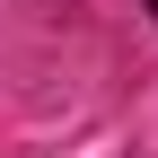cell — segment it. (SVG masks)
<instances>
[{
	"mask_svg": "<svg viewBox=\"0 0 158 158\" xmlns=\"http://www.w3.org/2000/svg\"><path fill=\"white\" fill-rule=\"evenodd\" d=\"M149 9H158V0H149Z\"/></svg>",
	"mask_w": 158,
	"mask_h": 158,
	"instance_id": "obj_1",
	"label": "cell"
}]
</instances>
